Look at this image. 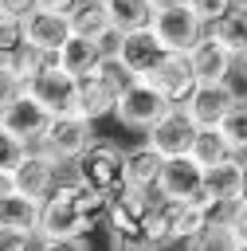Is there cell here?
Wrapping results in <instances>:
<instances>
[{
  "instance_id": "3",
  "label": "cell",
  "mask_w": 247,
  "mask_h": 251,
  "mask_svg": "<svg viewBox=\"0 0 247 251\" xmlns=\"http://www.w3.org/2000/svg\"><path fill=\"white\" fill-rule=\"evenodd\" d=\"M125 153L129 149H118L114 141H94L78 161H74V176L106 196H118L125 188Z\"/></svg>"
},
{
  "instance_id": "29",
  "label": "cell",
  "mask_w": 247,
  "mask_h": 251,
  "mask_svg": "<svg viewBox=\"0 0 247 251\" xmlns=\"http://www.w3.org/2000/svg\"><path fill=\"white\" fill-rule=\"evenodd\" d=\"M98 75L106 78V86H110V90H114L118 98H122V94H125V90H129V86L137 82L133 67H129V63L122 59V55H106V59H102V67H98Z\"/></svg>"
},
{
  "instance_id": "40",
  "label": "cell",
  "mask_w": 247,
  "mask_h": 251,
  "mask_svg": "<svg viewBox=\"0 0 247 251\" xmlns=\"http://www.w3.org/2000/svg\"><path fill=\"white\" fill-rule=\"evenodd\" d=\"M157 8H180V4H188V0H153Z\"/></svg>"
},
{
  "instance_id": "7",
  "label": "cell",
  "mask_w": 247,
  "mask_h": 251,
  "mask_svg": "<svg viewBox=\"0 0 247 251\" xmlns=\"http://www.w3.org/2000/svg\"><path fill=\"white\" fill-rule=\"evenodd\" d=\"M27 90L51 110V118H59V114H74V110H78V78H74L71 71H63L59 59H55L47 71H39V75L27 82Z\"/></svg>"
},
{
  "instance_id": "5",
  "label": "cell",
  "mask_w": 247,
  "mask_h": 251,
  "mask_svg": "<svg viewBox=\"0 0 247 251\" xmlns=\"http://www.w3.org/2000/svg\"><path fill=\"white\" fill-rule=\"evenodd\" d=\"M153 200H157V192L133 188V184H125L118 196H110V208H106L110 235H145V216H149Z\"/></svg>"
},
{
  "instance_id": "16",
  "label": "cell",
  "mask_w": 247,
  "mask_h": 251,
  "mask_svg": "<svg viewBox=\"0 0 247 251\" xmlns=\"http://www.w3.org/2000/svg\"><path fill=\"white\" fill-rule=\"evenodd\" d=\"M24 35H27V43H35V47H43V51L55 55V51L74 35V27H71V16H63V12H47V8H35V12L24 16Z\"/></svg>"
},
{
  "instance_id": "8",
  "label": "cell",
  "mask_w": 247,
  "mask_h": 251,
  "mask_svg": "<svg viewBox=\"0 0 247 251\" xmlns=\"http://www.w3.org/2000/svg\"><path fill=\"white\" fill-rule=\"evenodd\" d=\"M188 63H192V71H196L200 82H227L231 71L239 67V55L208 27V31L196 39V47L188 51Z\"/></svg>"
},
{
  "instance_id": "22",
  "label": "cell",
  "mask_w": 247,
  "mask_h": 251,
  "mask_svg": "<svg viewBox=\"0 0 247 251\" xmlns=\"http://www.w3.org/2000/svg\"><path fill=\"white\" fill-rule=\"evenodd\" d=\"M71 27H74V35L106 39V35L114 31V20H110L106 0H78V8L71 12Z\"/></svg>"
},
{
  "instance_id": "38",
  "label": "cell",
  "mask_w": 247,
  "mask_h": 251,
  "mask_svg": "<svg viewBox=\"0 0 247 251\" xmlns=\"http://www.w3.org/2000/svg\"><path fill=\"white\" fill-rule=\"evenodd\" d=\"M35 4H39V0H0V12H12V16H27V12H35Z\"/></svg>"
},
{
  "instance_id": "23",
  "label": "cell",
  "mask_w": 247,
  "mask_h": 251,
  "mask_svg": "<svg viewBox=\"0 0 247 251\" xmlns=\"http://www.w3.org/2000/svg\"><path fill=\"white\" fill-rule=\"evenodd\" d=\"M110 8V20H114V31H141V27H153V16H157V4L153 0H106Z\"/></svg>"
},
{
  "instance_id": "45",
  "label": "cell",
  "mask_w": 247,
  "mask_h": 251,
  "mask_svg": "<svg viewBox=\"0 0 247 251\" xmlns=\"http://www.w3.org/2000/svg\"><path fill=\"white\" fill-rule=\"evenodd\" d=\"M157 251H165V247H157Z\"/></svg>"
},
{
  "instance_id": "11",
  "label": "cell",
  "mask_w": 247,
  "mask_h": 251,
  "mask_svg": "<svg viewBox=\"0 0 247 251\" xmlns=\"http://www.w3.org/2000/svg\"><path fill=\"white\" fill-rule=\"evenodd\" d=\"M8 180H12V188H16V192H24V196H31V200H39V204H43V200L51 196V188L59 184V161H51L43 149H35V145H31V153L12 169V176H8Z\"/></svg>"
},
{
  "instance_id": "44",
  "label": "cell",
  "mask_w": 247,
  "mask_h": 251,
  "mask_svg": "<svg viewBox=\"0 0 247 251\" xmlns=\"http://www.w3.org/2000/svg\"><path fill=\"white\" fill-rule=\"evenodd\" d=\"M239 251H247V243H239Z\"/></svg>"
},
{
  "instance_id": "4",
  "label": "cell",
  "mask_w": 247,
  "mask_h": 251,
  "mask_svg": "<svg viewBox=\"0 0 247 251\" xmlns=\"http://www.w3.org/2000/svg\"><path fill=\"white\" fill-rule=\"evenodd\" d=\"M169 110H173V102H169L153 82L137 78V82L118 98L114 118H118V126H125V129H141V133H149V129H153Z\"/></svg>"
},
{
  "instance_id": "19",
  "label": "cell",
  "mask_w": 247,
  "mask_h": 251,
  "mask_svg": "<svg viewBox=\"0 0 247 251\" xmlns=\"http://www.w3.org/2000/svg\"><path fill=\"white\" fill-rule=\"evenodd\" d=\"M39 220H43V204L39 200H31V196H24L16 188L0 192V227L39 235Z\"/></svg>"
},
{
  "instance_id": "26",
  "label": "cell",
  "mask_w": 247,
  "mask_h": 251,
  "mask_svg": "<svg viewBox=\"0 0 247 251\" xmlns=\"http://www.w3.org/2000/svg\"><path fill=\"white\" fill-rule=\"evenodd\" d=\"M212 31H216V35H220L235 55H239V51L247 47V0H235V4L227 8V16H223Z\"/></svg>"
},
{
  "instance_id": "18",
  "label": "cell",
  "mask_w": 247,
  "mask_h": 251,
  "mask_svg": "<svg viewBox=\"0 0 247 251\" xmlns=\"http://www.w3.org/2000/svg\"><path fill=\"white\" fill-rule=\"evenodd\" d=\"M55 59H59V67L63 71H71L74 78H82V75H94L98 67H102V59H106V47H102V39H86V35H71L59 51H55Z\"/></svg>"
},
{
  "instance_id": "33",
  "label": "cell",
  "mask_w": 247,
  "mask_h": 251,
  "mask_svg": "<svg viewBox=\"0 0 247 251\" xmlns=\"http://www.w3.org/2000/svg\"><path fill=\"white\" fill-rule=\"evenodd\" d=\"M192 4V12L204 20V27H216L223 16H227V8L235 4V0H188Z\"/></svg>"
},
{
  "instance_id": "24",
  "label": "cell",
  "mask_w": 247,
  "mask_h": 251,
  "mask_svg": "<svg viewBox=\"0 0 247 251\" xmlns=\"http://www.w3.org/2000/svg\"><path fill=\"white\" fill-rule=\"evenodd\" d=\"M184 251H239V235H235V227L223 220V212L212 220V224H204L188 243H184Z\"/></svg>"
},
{
  "instance_id": "14",
  "label": "cell",
  "mask_w": 247,
  "mask_h": 251,
  "mask_svg": "<svg viewBox=\"0 0 247 251\" xmlns=\"http://www.w3.org/2000/svg\"><path fill=\"white\" fill-rule=\"evenodd\" d=\"M0 126L12 129L16 137H24L27 145H35V141L47 133V126H51V110H47L31 90H24L16 102H8V106L0 110Z\"/></svg>"
},
{
  "instance_id": "43",
  "label": "cell",
  "mask_w": 247,
  "mask_h": 251,
  "mask_svg": "<svg viewBox=\"0 0 247 251\" xmlns=\"http://www.w3.org/2000/svg\"><path fill=\"white\" fill-rule=\"evenodd\" d=\"M8 188H12V180H8L4 173H0V192H8Z\"/></svg>"
},
{
  "instance_id": "15",
  "label": "cell",
  "mask_w": 247,
  "mask_h": 251,
  "mask_svg": "<svg viewBox=\"0 0 247 251\" xmlns=\"http://www.w3.org/2000/svg\"><path fill=\"white\" fill-rule=\"evenodd\" d=\"M243 196V157L231 153L220 165H208L204 173V200H212L216 208H227Z\"/></svg>"
},
{
  "instance_id": "30",
  "label": "cell",
  "mask_w": 247,
  "mask_h": 251,
  "mask_svg": "<svg viewBox=\"0 0 247 251\" xmlns=\"http://www.w3.org/2000/svg\"><path fill=\"white\" fill-rule=\"evenodd\" d=\"M24 16H12V12H0V59H12L20 47H24Z\"/></svg>"
},
{
  "instance_id": "42",
  "label": "cell",
  "mask_w": 247,
  "mask_h": 251,
  "mask_svg": "<svg viewBox=\"0 0 247 251\" xmlns=\"http://www.w3.org/2000/svg\"><path fill=\"white\" fill-rule=\"evenodd\" d=\"M239 71H243V75H247V47H243V51H239Z\"/></svg>"
},
{
  "instance_id": "32",
  "label": "cell",
  "mask_w": 247,
  "mask_h": 251,
  "mask_svg": "<svg viewBox=\"0 0 247 251\" xmlns=\"http://www.w3.org/2000/svg\"><path fill=\"white\" fill-rule=\"evenodd\" d=\"M24 90H27V82L16 75V67H12L8 59H0V110H4L8 102H16Z\"/></svg>"
},
{
  "instance_id": "36",
  "label": "cell",
  "mask_w": 247,
  "mask_h": 251,
  "mask_svg": "<svg viewBox=\"0 0 247 251\" xmlns=\"http://www.w3.org/2000/svg\"><path fill=\"white\" fill-rule=\"evenodd\" d=\"M223 220L235 227L239 243H247V200H235V204H227V208H223Z\"/></svg>"
},
{
  "instance_id": "34",
  "label": "cell",
  "mask_w": 247,
  "mask_h": 251,
  "mask_svg": "<svg viewBox=\"0 0 247 251\" xmlns=\"http://www.w3.org/2000/svg\"><path fill=\"white\" fill-rule=\"evenodd\" d=\"M39 251H90L86 235H47L39 239Z\"/></svg>"
},
{
  "instance_id": "35",
  "label": "cell",
  "mask_w": 247,
  "mask_h": 251,
  "mask_svg": "<svg viewBox=\"0 0 247 251\" xmlns=\"http://www.w3.org/2000/svg\"><path fill=\"white\" fill-rule=\"evenodd\" d=\"M35 239L39 235H31V231H8V227H0V251H39Z\"/></svg>"
},
{
  "instance_id": "39",
  "label": "cell",
  "mask_w": 247,
  "mask_h": 251,
  "mask_svg": "<svg viewBox=\"0 0 247 251\" xmlns=\"http://www.w3.org/2000/svg\"><path fill=\"white\" fill-rule=\"evenodd\" d=\"M35 8H47V12H63V16H71V12L78 8V0H39Z\"/></svg>"
},
{
  "instance_id": "28",
  "label": "cell",
  "mask_w": 247,
  "mask_h": 251,
  "mask_svg": "<svg viewBox=\"0 0 247 251\" xmlns=\"http://www.w3.org/2000/svg\"><path fill=\"white\" fill-rule=\"evenodd\" d=\"M220 129H223V137L231 141V149H235L239 157H247V94L235 98V106L227 110V118L220 122Z\"/></svg>"
},
{
  "instance_id": "21",
  "label": "cell",
  "mask_w": 247,
  "mask_h": 251,
  "mask_svg": "<svg viewBox=\"0 0 247 251\" xmlns=\"http://www.w3.org/2000/svg\"><path fill=\"white\" fill-rule=\"evenodd\" d=\"M114 106H118V94L106 86V78L98 71L78 78V114H86L90 122H98V118L114 114Z\"/></svg>"
},
{
  "instance_id": "27",
  "label": "cell",
  "mask_w": 247,
  "mask_h": 251,
  "mask_svg": "<svg viewBox=\"0 0 247 251\" xmlns=\"http://www.w3.org/2000/svg\"><path fill=\"white\" fill-rule=\"evenodd\" d=\"M8 63H12V67H16V75H20V78H24V82H31V78H35V75H39V71H47V67H51V63H55V55H51V51H43V47H35V43H27V39H24V47H20V51H16V55H12V59H8Z\"/></svg>"
},
{
  "instance_id": "41",
  "label": "cell",
  "mask_w": 247,
  "mask_h": 251,
  "mask_svg": "<svg viewBox=\"0 0 247 251\" xmlns=\"http://www.w3.org/2000/svg\"><path fill=\"white\" fill-rule=\"evenodd\" d=\"M239 200H247V157H243V196Z\"/></svg>"
},
{
  "instance_id": "37",
  "label": "cell",
  "mask_w": 247,
  "mask_h": 251,
  "mask_svg": "<svg viewBox=\"0 0 247 251\" xmlns=\"http://www.w3.org/2000/svg\"><path fill=\"white\" fill-rule=\"evenodd\" d=\"M110 251H157L145 235H110Z\"/></svg>"
},
{
  "instance_id": "9",
  "label": "cell",
  "mask_w": 247,
  "mask_h": 251,
  "mask_svg": "<svg viewBox=\"0 0 247 251\" xmlns=\"http://www.w3.org/2000/svg\"><path fill=\"white\" fill-rule=\"evenodd\" d=\"M196 133H200V126L192 122V114H188L184 106H173V110L145 133V141H149L161 157H184V153H192Z\"/></svg>"
},
{
  "instance_id": "1",
  "label": "cell",
  "mask_w": 247,
  "mask_h": 251,
  "mask_svg": "<svg viewBox=\"0 0 247 251\" xmlns=\"http://www.w3.org/2000/svg\"><path fill=\"white\" fill-rule=\"evenodd\" d=\"M110 196L82 184L78 176H59L51 196L43 200V220H39V239L47 235H86L90 227L106 224Z\"/></svg>"
},
{
  "instance_id": "25",
  "label": "cell",
  "mask_w": 247,
  "mask_h": 251,
  "mask_svg": "<svg viewBox=\"0 0 247 251\" xmlns=\"http://www.w3.org/2000/svg\"><path fill=\"white\" fill-rule=\"evenodd\" d=\"M235 149H231V141L223 137V129L220 126H212V129H200L196 133V141H192V157L208 169V165H220L223 157H231Z\"/></svg>"
},
{
  "instance_id": "20",
  "label": "cell",
  "mask_w": 247,
  "mask_h": 251,
  "mask_svg": "<svg viewBox=\"0 0 247 251\" xmlns=\"http://www.w3.org/2000/svg\"><path fill=\"white\" fill-rule=\"evenodd\" d=\"M161 165H165V157H161V153H157L149 141H145V145H137V149H129V153H125V184L157 192Z\"/></svg>"
},
{
  "instance_id": "31",
  "label": "cell",
  "mask_w": 247,
  "mask_h": 251,
  "mask_svg": "<svg viewBox=\"0 0 247 251\" xmlns=\"http://www.w3.org/2000/svg\"><path fill=\"white\" fill-rule=\"evenodd\" d=\"M27 153H31V145H27L24 137H16L12 129H4V126H0V173H4V176H12V169H16Z\"/></svg>"
},
{
  "instance_id": "10",
  "label": "cell",
  "mask_w": 247,
  "mask_h": 251,
  "mask_svg": "<svg viewBox=\"0 0 247 251\" xmlns=\"http://www.w3.org/2000/svg\"><path fill=\"white\" fill-rule=\"evenodd\" d=\"M145 82H153L173 106H184L200 78H196V71H192V63H188L184 51H165V59L145 75Z\"/></svg>"
},
{
  "instance_id": "12",
  "label": "cell",
  "mask_w": 247,
  "mask_h": 251,
  "mask_svg": "<svg viewBox=\"0 0 247 251\" xmlns=\"http://www.w3.org/2000/svg\"><path fill=\"white\" fill-rule=\"evenodd\" d=\"M235 98H239V90L231 82H196V90L188 94L184 110L192 114V122L200 129H212V126H220L227 118V110L235 106Z\"/></svg>"
},
{
  "instance_id": "2",
  "label": "cell",
  "mask_w": 247,
  "mask_h": 251,
  "mask_svg": "<svg viewBox=\"0 0 247 251\" xmlns=\"http://www.w3.org/2000/svg\"><path fill=\"white\" fill-rule=\"evenodd\" d=\"M94 145V122L86 118V114H59V118H51V126H47V133L35 141V149H43L51 161H59V165H74L86 149Z\"/></svg>"
},
{
  "instance_id": "13",
  "label": "cell",
  "mask_w": 247,
  "mask_h": 251,
  "mask_svg": "<svg viewBox=\"0 0 247 251\" xmlns=\"http://www.w3.org/2000/svg\"><path fill=\"white\" fill-rule=\"evenodd\" d=\"M204 165L184 153V157H165L161 165V180H157V192L161 196H173V200H196L204 196Z\"/></svg>"
},
{
  "instance_id": "6",
  "label": "cell",
  "mask_w": 247,
  "mask_h": 251,
  "mask_svg": "<svg viewBox=\"0 0 247 251\" xmlns=\"http://www.w3.org/2000/svg\"><path fill=\"white\" fill-rule=\"evenodd\" d=\"M153 31H157V39L165 43V51H184V55H188L208 27H204V20L192 12V4H180V8H157Z\"/></svg>"
},
{
  "instance_id": "17",
  "label": "cell",
  "mask_w": 247,
  "mask_h": 251,
  "mask_svg": "<svg viewBox=\"0 0 247 251\" xmlns=\"http://www.w3.org/2000/svg\"><path fill=\"white\" fill-rule=\"evenodd\" d=\"M118 55L133 67V75H137V78H145V75L165 59V43L157 39V31H153V27H141V31H125V35H122Z\"/></svg>"
}]
</instances>
